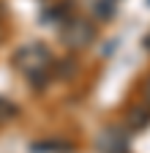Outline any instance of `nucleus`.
Masks as SVG:
<instances>
[{
  "label": "nucleus",
  "instance_id": "nucleus-1",
  "mask_svg": "<svg viewBox=\"0 0 150 153\" xmlns=\"http://www.w3.org/2000/svg\"><path fill=\"white\" fill-rule=\"evenodd\" d=\"M14 66L19 68L30 82H38V79H44V74H47L49 66H52V55H49V49L41 47V44H25L22 49H16Z\"/></svg>",
  "mask_w": 150,
  "mask_h": 153
},
{
  "label": "nucleus",
  "instance_id": "nucleus-2",
  "mask_svg": "<svg viewBox=\"0 0 150 153\" xmlns=\"http://www.w3.org/2000/svg\"><path fill=\"white\" fill-rule=\"evenodd\" d=\"M60 38H63V44L68 49H85V47L93 44V38H96V27H93L87 19L74 16V19H68V22L63 25Z\"/></svg>",
  "mask_w": 150,
  "mask_h": 153
},
{
  "label": "nucleus",
  "instance_id": "nucleus-3",
  "mask_svg": "<svg viewBox=\"0 0 150 153\" xmlns=\"http://www.w3.org/2000/svg\"><path fill=\"white\" fill-rule=\"evenodd\" d=\"M98 150L101 153H126V140L117 128H106L98 137Z\"/></svg>",
  "mask_w": 150,
  "mask_h": 153
},
{
  "label": "nucleus",
  "instance_id": "nucleus-4",
  "mask_svg": "<svg viewBox=\"0 0 150 153\" xmlns=\"http://www.w3.org/2000/svg\"><path fill=\"white\" fill-rule=\"evenodd\" d=\"M150 123V112L145 109V107H134L128 112V128H134V131H139V128H145Z\"/></svg>",
  "mask_w": 150,
  "mask_h": 153
},
{
  "label": "nucleus",
  "instance_id": "nucleus-5",
  "mask_svg": "<svg viewBox=\"0 0 150 153\" xmlns=\"http://www.w3.org/2000/svg\"><path fill=\"white\" fill-rule=\"evenodd\" d=\"M145 101H147V107H150V76H147V82H145Z\"/></svg>",
  "mask_w": 150,
  "mask_h": 153
},
{
  "label": "nucleus",
  "instance_id": "nucleus-6",
  "mask_svg": "<svg viewBox=\"0 0 150 153\" xmlns=\"http://www.w3.org/2000/svg\"><path fill=\"white\" fill-rule=\"evenodd\" d=\"M145 47H147V49H150V36H147V38H145Z\"/></svg>",
  "mask_w": 150,
  "mask_h": 153
}]
</instances>
